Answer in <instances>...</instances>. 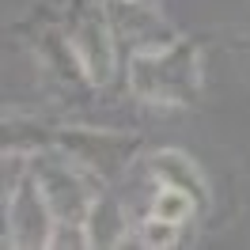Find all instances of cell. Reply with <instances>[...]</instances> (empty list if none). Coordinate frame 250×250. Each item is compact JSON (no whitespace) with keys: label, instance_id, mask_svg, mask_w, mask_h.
Here are the masks:
<instances>
[{"label":"cell","instance_id":"cell-5","mask_svg":"<svg viewBox=\"0 0 250 250\" xmlns=\"http://www.w3.org/2000/svg\"><path fill=\"white\" fill-rule=\"evenodd\" d=\"M57 148L103 182V178H114V174H122L129 167V159L137 156V137L103 133V129H61Z\"/></svg>","mask_w":250,"mask_h":250},{"label":"cell","instance_id":"cell-4","mask_svg":"<svg viewBox=\"0 0 250 250\" xmlns=\"http://www.w3.org/2000/svg\"><path fill=\"white\" fill-rule=\"evenodd\" d=\"M68 46L83 72V83H91V87L110 83L118 68V34H114V23L106 12H99V8L76 12L68 27Z\"/></svg>","mask_w":250,"mask_h":250},{"label":"cell","instance_id":"cell-10","mask_svg":"<svg viewBox=\"0 0 250 250\" xmlns=\"http://www.w3.org/2000/svg\"><path fill=\"white\" fill-rule=\"evenodd\" d=\"M178 231H182V224H171V220L148 216L141 239H144V247H174V243H178Z\"/></svg>","mask_w":250,"mask_h":250},{"label":"cell","instance_id":"cell-9","mask_svg":"<svg viewBox=\"0 0 250 250\" xmlns=\"http://www.w3.org/2000/svg\"><path fill=\"white\" fill-rule=\"evenodd\" d=\"M197 197L189 189H178V186H159L156 201H152V216L159 220H171V224H186L193 212H197Z\"/></svg>","mask_w":250,"mask_h":250},{"label":"cell","instance_id":"cell-2","mask_svg":"<svg viewBox=\"0 0 250 250\" xmlns=\"http://www.w3.org/2000/svg\"><path fill=\"white\" fill-rule=\"evenodd\" d=\"M34 163H38V167H31V174L38 178V186L46 193L53 216L83 224L87 212H91V205H95V197H99V193H95V189H99V178L87 174L80 163H72L61 148L49 152V156H34Z\"/></svg>","mask_w":250,"mask_h":250},{"label":"cell","instance_id":"cell-8","mask_svg":"<svg viewBox=\"0 0 250 250\" xmlns=\"http://www.w3.org/2000/svg\"><path fill=\"white\" fill-rule=\"evenodd\" d=\"M83 228H87V239H91V247H122L125 239V212L122 205L106 197V193H99L91 205V212L83 220Z\"/></svg>","mask_w":250,"mask_h":250},{"label":"cell","instance_id":"cell-1","mask_svg":"<svg viewBox=\"0 0 250 250\" xmlns=\"http://www.w3.org/2000/svg\"><path fill=\"white\" fill-rule=\"evenodd\" d=\"M129 91L152 106H193L205 87L201 49L174 38L156 49H133L129 53Z\"/></svg>","mask_w":250,"mask_h":250},{"label":"cell","instance_id":"cell-6","mask_svg":"<svg viewBox=\"0 0 250 250\" xmlns=\"http://www.w3.org/2000/svg\"><path fill=\"white\" fill-rule=\"evenodd\" d=\"M106 16H110V23H114L118 42H125L129 49H156V46L174 42V31L156 12H148L141 0H110Z\"/></svg>","mask_w":250,"mask_h":250},{"label":"cell","instance_id":"cell-3","mask_svg":"<svg viewBox=\"0 0 250 250\" xmlns=\"http://www.w3.org/2000/svg\"><path fill=\"white\" fill-rule=\"evenodd\" d=\"M53 224L57 216L31 171L16 186L4 189V243L8 247H49Z\"/></svg>","mask_w":250,"mask_h":250},{"label":"cell","instance_id":"cell-7","mask_svg":"<svg viewBox=\"0 0 250 250\" xmlns=\"http://www.w3.org/2000/svg\"><path fill=\"white\" fill-rule=\"evenodd\" d=\"M152 178H156L159 186H178V189H189L197 201H208V182H205L201 167L193 163L189 156L182 152H174V148H163L152 156Z\"/></svg>","mask_w":250,"mask_h":250}]
</instances>
